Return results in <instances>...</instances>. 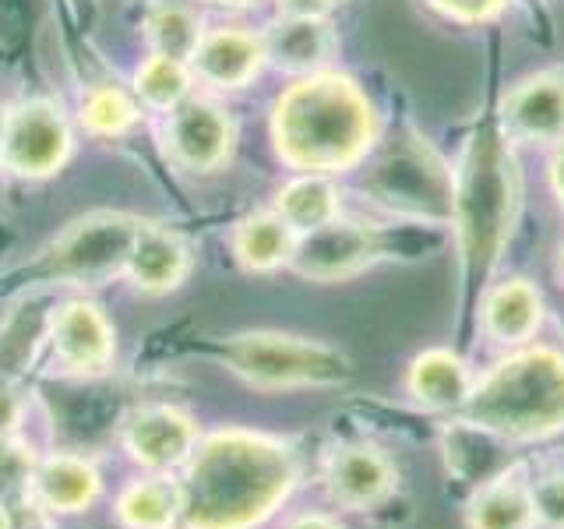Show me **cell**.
<instances>
[{"instance_id": "obj_2", "label": "cell", "mask_w": 564, "mask_h": 529, "mask_svg": "<svg viewBox=\"0 0 564 529\" xmlns=\"http://www.w3.org/2000/svg\"><path fill=\"white\" fill-rule=\"evenodd\" d=\"M375 141V102L339 71L296 78L272 106L275 155L296 173H346L364 163Z\"/></svg>"}, {"instance_id": "obj_38", "label": "cell", "mask_w": 564, "mask_h": 529, "mask_svg": "<svg viewBox=\"0 0 564 529\" xmlns=\"http://www.w3.org/2000/svg\"><path fill=\"white\" fill-rule=\"evenodd\" d=\"M533 529H564V526H551V522H536Z\"/></svg>"}, {"instance_id": "obj_9", "label": "cell", "mask_w": 564, "mask_h": 529, "mask_svg": "<svg viewBox=\"0 0 564 529\" xmlns=\"http://www.w3.org/2000/svg\"><path fill=\"white\" fill-rule=\"evenodd\" d=\"M50 364L67 378L106 375L117 360V332L106 311L88 296H67L50 311Z\"/></svg>"}, {"instance_id": "obj_19", "label": "cell", "mask_w": 564, "mask_h": 529, "mask_svg": "<svg viewBox=\"0 0 564 529\" xmlns=\"http://www.w3.org/2000/svg\"><path fill=\"white\" fill-rule=\"evenodd\" d=\"M261 40H264V57H269V64L296 78L325 71L335 46H339L325 18H300V14L275 18V22L261 32Z\"/></svg>"}, {"instance_id": "obj_30", "label": "cell", "mask_w": 564, "mask_h": 529, "mask_svg": "<svg viewBox=\"0 0 564 529\" xmlns=\"http://www.w3.org/2000/svg\"><path fill=\"white\" fill-rule=\"evenodd\" d=\"M536 522L564 526V473H551L533 484Z\"/></svg>"}, {"instance_id": "obj_23", "label": "cell", "mask_w": 564, "mask_h": 529, "mask_svg": "<svg viewBox=\"0 0 564 529\" xmlns=\"http://www.w3.org/2000/svg\"><path fill=\"white\" fill-rule=\"evenodd\" d=\"M181 481L166 473H141L113 498L120 529H181Z\"/></svg>"}, {"instance_id": "obj_12", "label": "cell", "mask_w": 564, "mask_h": 529, "mask_svg": "<svg viewBox=\"0 0 564 529\" xmlns=\"http://www.w3.org/2000/svg\"><path fill=\"white\" fill-rule=\"evenodd\" d=\"M381 234L375 226L332 219L322 229L300 237L290 269L311 282H343L349 276H360L381 258Z\"/></svg>"}, {"instance_id": "obj_36", "label": "cell", "mask_w": 564, "mask_h": 529, "mask_svg": "<svg viewBox=\"0 0 564 529\" xmlns=\"http://www.w3.org/2000/svg\"><path fill=\"white\" fill-rule=\"evenodd\" d=\"M205 4H212V8H226V11H243V8L258 4V0H205Z\"/></svg>"}, {"instance_id": "obj_5", "label": "cell", "mask_w": 564, "mask_h": 529, "mask_svg": "<svg viewBox=\"0 0 564 529\" xmlns=\"http://www.w3.org/2000/svg\"><path fill=\"white\" fill-rule=\"evenodd\" d=\"M223 360L237 378L261 388V392L335 388L352 375V360L339 346L269 328L229 335Z\"/></svg>"}, {"instance_id": "obj_25", "label": "cell", "mask_w": 564, "mask_h": 529, "mask_svg": "<svg viewBox=\"0 0 564 529\" xmlns=\"http://www.w3.org/2000/svg\"><path fill=\"white\" fill-rule=\"evenodd\" d=\"M53 304H22L0 325V385H14L46 343Z\"/></svg>"}, {"instance_id": "obj_31", "label": "cell", "mask_w": 564, "mask_h": 529, "mask_svg": "<svg viewBox=\"0 0 564 529\" xmlns=\"http://www.w3.org/2000/svg\"><path fill=\"white\" fill-rule=\"evenodd\" d=\"M431 4L452 18V22H466V25H476V22H490V18H498L508 0H431Z\"/></svg>"}, {"instance_id": "obj_11", "label": "cell", "mask_w": 564, "mask_h": 529, "mask_svg": "<svg viewBox=\"0 0 564 529\" xmlns=\"http://www.w3.org/2000/svg\"><path fill=\"white\" fill-rule=\"evenodd\" d=\"M120 441L131 463L141 466V473L176 476L187 466L194 449H198L202 428L184 406L149 402V406H138V410L123 420Z\"/></svg>"}, {"instance_id": "obj_16", "label": "cell", "mask_w": 564, "mask_h": 529, "mask_svg": "<svg viewBox=\"0 0 564 529\" xmlns=\"http://www.w3.org/2000/svg\"><path fill=\"white\" fill-rule=\"evenodd\" d=\"M191 269H194L191 244L176 234V229L149 219L131 251L128 269H123V279H128L138 293L166 296L184 287Z\"/></svg>"}, {"instance_id": "obj_33", "label": "cell", "mask_w": 564, "mask_h": 529, "mask_svg": "<svg viewBox=\"0 0 564 529\" xmlns=\"http://www.w3.org/2000/svg\"><path fill=\"white\" fill-rule=\"evenodd\" d=\"M339 0H279L282 14H300V18H325Z\"/></svg>"}, {"instance_id": "obj_10", "label": "cell", "mask_w": 564, "mask_h": 529, "mask_svg": "<svg viewBox=\"0 0 564 529\" xmlns=\"http://www.w3.org/2000/svg\"><path fill=\"white\" fill-rule=\"evenodd\" d=\"M163 117V149L176 170L216 173L229 163L237 149V120L223 102L191 96Z\"/></svg>"}, {"instance_id": "obj_24", "label": "cell", "mask_w": 564, "mask_h": 529, "mask_svg": "<svg viewBox=\"0 0 564 529\" xmlns=\"http://www.w3.org/2000/svg\"><path fill=\"white\" fill-rule=\"evenodd\" d=\"M282 219H286L300 237L311 229H322L332 219L343 216V198L339 187L332 184V176L325 173H296L290 184H282L275 191L272 205Z\"/></svg>"}, {"instance_id": "obj_21", "label": "cell", "mask_w": 564, "mask_h": 529, "mask_svg": "<svg viewBox=\"0 0 564 529\" xmlns=\"http://www.w3.org/2000/svg\"><path fill=\"white\" fill-rule=\"evenodd\" d=\"M536 505L533 484L519 466H505L487 476L466 501V529H533Z\"/></svg>"}, {"instance_id": "obj_35", "label": "cell", "mask_w": 564, "mask_h": 529, "mask_svg": "<svg viewBox=\"0 0 564 529\" xmlns=\"http://www.w3.org/2000/svg\"><path fill=\"white\" fill-rule=\"evenodd\" d=\"M551 184H554V194L564 208V141H557V152L551 159Z\"/></svg>"}, {"instance_id": "obj_4", "label": "cell", "mask_w": 564, "mask_h": 529, "mask_svg": "<svg viewBox=\"0 0 564 529\" xmlns=\"http://www.w3.org/2000/svg\"><path fill=\"white\" fill-rule=\"evenodd\" d=\"M519 212V166L501 131L484 128L469 141L463 170L455 176L452 226L458 255L473 279L498 264Z\"/></svg>"}, {"instance_id": "obj_27", "label": "cell", "mask_w": 564, "mask_h": 529, "mask_svg": "<svg viewBox=\"0 0 564 529\" xmlns=\"http://www.w3.org/2000/svg\"><path fill=\"white\" fill-rule=\"evenodd\" d=\"M141 29H145V40H149L152 53H163V57H176L187 64L205 35L202 14L181 4V0H163V4L149 8L145 25Z\"/></svg>"}, {"instance_id": "obj_13", "label": "cell", "mask_w": 564, "mask_h": 529, "mask_svg": "<svg viewBox=\"0 0 564 529\" xmlns=\"http://www.w3.org/2000/svg\"><path fill=\"white\" fill-rule=\"evenodd\" d=\"M325 494L343 511H370L399 490V469L384 449L370 441H349L325 458Z\"/></svg>"}, {"instance_id": "obj_22", "label": "cell", "mask_w": 564, "mask_h": 529, "mask_svg": "<svg viewBox=\"0 0 564 529\" xmlns=\"http://www.w3.org/2000/svg\"><path fill=\"white\" fill-rule=\"evenodd\" d=\"M296 244H300V234L275 208L251 212V216L237 219L234 234H229V251H234L240 269L251 276L290 269Z\"/></svg>"}, {"instance_id": "obj_37", "label": "cell", "mask_w": 564, "mask_h": 529, "mask_svg": "<svg viewBox=\"0 0 564 529\" xmlns=\"http://www.w3.org/2000/svg\"><path fill=\"white\" fill-rule=\"evenodd\" d=\"M0 529H14V519H11V511H8L4 498H0Z\"/></svg>"}, {"instance_id": "obj_39", "label": "cell", "mask_w": 564, "mask_h": 529, "mask_svg": "<svg viewBox=\"0 0 564 529\" xmlns=\"http://www.w3.org/2000/svg\"><path fill=\"white\" fill-rule=\"evenodd\" d=\"M561 261H564V255H561Z\"/></svg>"}, {"instance_id": "obj_14", "label": "cell", "mask_w": 564, "mask_h": 529, "mask_svg": "<svg viewBox=\"0 0 564 529\" xmlns=\"http://www.w3.org/2000/svg\"><path fill=\"white\" fill-rule=\"evenodd\" d=\"M269 57H264V40L261 32L243 29V25H223V29H205L198 50L191 57L194 82H202L219 93H234V88L251 85Z\"/></svg>"}, {"instance_id": "obj_3", "label": "cell", "mask_w": 564, "mask_h": 529, "mask_svg": "<svg viewBox=\"0 0 564 529\" xmlns=\"http://www.w3.org/2000/svg\"><path fill=\"white\" fill-rule=\"evenodd\" d=\"M463 420L501 441H543L564 431V353L522 346L473 381Z\"/></svg>"}, {"instance_id": "obj_28", "label": "cell", "mask_w": 564, "mask_h": 529, "mask_svg": "<svg viewBox=\"0 0 564 529\" xmlns=\"http://www.w3.org/2000/svg\"><path fill=\"white\" fill-rule=\"evenodd\" d=\"M141 110H145V106L138 102L134 93L110 82H99L82 96L78 120H82V128L96 138H123L138 128Z\"/></svg>"}, {"instance_id": "obj_26", "label": "cell", "mask_w": 564, "mask_h": 529, "mask_svg": "<svg viewBox=\"0 0 564 529\" xmlns=\"http://www.w3.org/2000/svg\"><path fill=\"white\" fill-rule=\"evenodd\" d=\"M131 93L138 96V102L145 106V110L170 114L184 99L194 96V71L187 61L163 57V53H149V57L141 61L134 71Z\"/></svg>"}, {"instance_id": "obj_20", "label": "cell", "mask_w": 564, "mask_h": 529, "mask_svg": "<svg viewBox=\"0 0 564 529\" xmlns=\"http://www.w3.org/2000/svg\"><path fill=\"white\" fill-rule=\"evenodd\" d=\"M543 325V296L529 279L511 276L484 293L480 328L498 346H525Z\"/></svg>"}, {"instance_id": "obj_7", "label": "cell", "mask_w": 564, "mask_h": 529, "mask_svg": "<svg viewBox=\"0 0 564 529\" xmlns=\"http://www.w3.org/2000/svg\"><path fill=\"white\" fill-rule=\"evenodd\" d=\"M367 187L381 205L405 212V216L452 219L455 181L423 141L384 152L367 173Z\"/></svg>"}, {"instance_id": "obj_15", "label": "cell", "mask_w": 564, "mask_h": 529, "mask_svg": "<svg viewBox=\"0 0 564 529\" xmlns=\"http://www.w3.org/2000/svg\"><path fill=\"white\" fill-rule=\"evenodd\" d=\"M29 498L50 516H82L102 494V473L93 458L75 452H46L40 455L29 487Z\"/></svg>"}, {"instance_id": "obj_8", "label": "cell", "mask_w": 564, "mask_h": 529, "mask_svg": "<svg viewBox=\"0 0 564 529\" xmlns=\"http://www.w3.org/2000/svg\"><path fill=\"white\" fill-rule=\"evenodd\" d=\"M75 131L53 99H25L11 106L0 128V166L25 181H43L67 166Z\"/></svg>"}, {"instance_id": "obj_6", "label": "cell", "mask_w": 564, "mask_h": 529, "mask_svg": "<svg viewBox=\"0 0 564 529\" xmlns=\"http://www.w3.org/2000/svg\"><path fill=\"white\" fill-rule=\"evenodd\" d=\"M145 223L131 212H88L50 244L43 269L57 282H106L123 276Z\"/></svg>"}, {"instance_id": "obj_34", "label": "cell", "mask_w": 564, "mask_h": 529, "mask_svg": "<svg viewBox=\"0 0 564 529\" xmlns=\"http://www.w3.org/2000/svg\"><path fill=\"white\" fill-rule=\"evenodd\" d=\"M286 529H346L332 511H300L286 522Z\"/></svg>"}, {"instance_id": "obj_1", "label": "cell", "mask_w": 564, "mask_h": 529, "mask_svg": "<svg viewBox=\"0 0 564 529\" xmlns=\"http://www.w3.org/2000/svg\"><path fill=\"white\" fill-rule=\"evenodd\" d=\"M300 452L286 438L251 428L202 434L181 481V529H258L300 484Z\"/></svg>"}, {"instance_id": "obj_18", "label": "cell", "mask_w": 564, "mask_h": 529, "mask_svg": "<svg viewBox=\"0 0 564 529\" xmlns=\"http://www.w3.org/2000/svg\"><path fill=\"white\" fill-rule=\"evenodd\" d=\"M473 370L448 346H431L413 357L405 370V392L416 406L431 413H463L473 392Z\"/></svg>"}, {"instance_id": "obj_17", "label": "cell", "mask_w": 564, "mask_h": 529, "mask_svg": "<svg viewBox=\"0 0 564 529\" xmlns=\"http://www.w3.org/2000/svg\"><path fill=\"white\" fill-rule=\"evenodd\" d=\"M505 131L519 141H564V75L543 71L505 96Z\"/></svg>"}, {"instance_id": "obj_32", "label": "cell", "mask_w": 564, "mask_h": 529, "mask_svg": "<svg viewBox=\"0 0 564 529\" xmlns=\"http://www.w3.org/2000/svg\"><path fill=\"white\" fill-rule=\"evenodd\" d=\"M22 413H25V402L18 399L14 385H0V441L18 434V428H22Z\"/></svg>"}, {"instance_id": "obj_29", "label": "cell", "mask_w": 564, "mask_h": 529, "mask_svg": "<svg viewBox=\"0 0 564 529\" xmlns=\"http://www.w3.org/2000/svg\"><path fill=\"white\" fill-rule=\"evenodd\" d=\"M35 463H40V455H35L32 445H25L18 434L0 441V498L11 490H25Z\"/></svg>"}]
</instances>
